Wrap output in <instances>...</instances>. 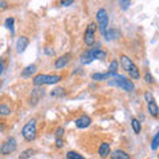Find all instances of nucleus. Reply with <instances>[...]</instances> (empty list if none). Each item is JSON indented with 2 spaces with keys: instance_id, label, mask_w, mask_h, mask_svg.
<instances>
[{
  "instance_id": "obj_1",
  "label": "nucleus",
  "mask_w": 159,
  "mask_h": 159,
  "mask_svg": "<svg viewBox=\"0 0 159 159\" xmlns=\"http://www.w3.org/2000/svg\"><path fill=\"white\" fill-rule=\"evenodd\" d=\"M110 86H117V88H121L123 89L125 92H133L134 90V84L131 80H129L127 77L125 76H121V74H117V76H114L113 80L107 82Z\"/></svg>"
},
{
  "instance_id": "obj_2",
  "label": "nucleus",
  "mask_w": 159,
  "mask_h": 159,
  "mask_svg": "<svg viewBox=\"0 0 159 159\" xmlns=\"http://www.w3.org/2000/svg\"><path fill=\"white\" fill-rule=\"evenodd\" d=\"M119 60H121L122 68L129 73L130 78H133V80H139V70H138V68L135 66V64L131 61V58L127 57L126 54H122V56L119 57Z\"/></svg>"
},
{
  "instance_id": "obj_3",
  "label": "nucleus",
  "mask_w": 159,
  "mask_h": 159,
  "mask_svg": "<svg viewBox=\"0 0 159 159\" xmlns=\"http://www.w3.org/2000/svg\"><path fill=\"white\" fill-rule=\"evenodd\" d=\"M61 76H57V74H37V76L33 77V84L36 86L40 85H53V84H57Z\"/></svg>"
},
{
  "instance_id": "obj_4",
  "label": "nucleus",
  "mask_w": 159,
  "mask_h": 159,
  "mask_svg": "<svg viewBox=\"0 0 159 159\" xmlns=\"http://www.w3.org/2000/svg\"><path fill=\"white\" fill-rule=\"evenodd\" d=\"M23 137L27 139L28 142H32L37 137V127H36V119H29V121L24 125L21 130Z\"/></svg>"
},
{
  "instance_id": "obj_5",
  "label": "nucleus",
  "mask_w": 159,
  "mask_h": 159,
  "mask_svg": "<svg viewBox=\"0 0 159 159\" xmlns=\"http://www.w3.org/2000/svg\"><path fill=\"white\" fill-rule=\"evenodd\" d=\"M96 16H97V21H98V27H99V31H101V34L105 36V33L107 31V24H109V15L106 12V9L99 8Z\"/></svg>"
},
{
  "instance_id": "obj_6",
  "label": "nucleus",
  "mask_w": 159,
  "mask_h": 159,
  "mask_svg": "<svg viewBox=\"0 0 159 159\" xmlns=\"http://www.w3.org/2000/svg\"><path fill=\"white\" fill-rule=\"evenodd\" d=\"M96 29H97L96 23H90L86 28L85 34H84V43H85L88 47H92L94 41H96Z\"/></svg>"
},
{
  "instance_id": "obj_7",
  "label": "nucleus",
  "mask_w": 159,
  "mask_h": 159,
  "mask_svg": "<svg viewBox=\"0 0 159 159\" xmlns=\"http://www.w3.org/2000/svg\"><path fill=\"white\" fill-rule=\"evenodd\" d=\"M16 147H17L16 139L11 137V138H8L2 146H0V152H2L3 155H9L11 152H13L15 150H16Z\"/></svg>"
},
{
  "instance_id": "obj_8",
  "label": "nucleus",
  "mask_w": 159,
  "mask_h": 159,
  "mask_svg": "<svg viewBox=\"0 0 159 159\" xmlns=\"http://www.w3.org/2000/svg\"><path fill=\"white\" fill-rule=\"evenodd\" d=\"M86 53L92 61L93 60H105L107 57V53L105 51H102V49H90Z\"/></svg>"
},
{
  "instance_id": "obj_9",
  "label": "nucleus",
  "mask_w": 159,
  "mask_h": 159,
  "mask_svg": "<svg viewBox=\"0 0 159 159\" xmlns=\"http://www.w3.org/2000/svg\"><path fill=\"white\" fill-rule=\"evenodd\" d=\"M90 123H92V118L89 116H85V114L76 119V126L78 129H86L90 126Z\"/></svg>"
},
{
  "instance_id": "obj_10",
  "label": "nucleus",
  "mask_w": 159,
  "mask_h": 159,
  "mask_svg": "<svg viewBox=\"0 0 159 159\" xmlns=\"http://www.w3.org/2000/svg\"><path fill=\"white\" fill-rule=\"evenodd\" d=\"M110 145H109L107 142H102L101 143V146H99V148H98V155L101 157L102 159H105V158H107L109 155H110Z\"/></svg>"
},
{
  "instance_id": "obj_11",
  "label": "nucleus",
  "mask_w": 159,
  "mask_h": 159,
  "mask_svg": "<svg viewBox=\"0 0 159 159\" xmlns=\"http://www.w3.org/2000/svg\"><path fill=\"white\" fill-rule=\"evenodd\" d=\"M28 44H29V40H28L25 36H21V37H20V39L17 40V43H16V51H17V53H23V52L27 49Z\"/></svg>"
},
{
  "instance_id": "obj_12",
  "label": "nucleus",
  "mask_w": 159,
  "mask_h": 159,
  "mask_svg": "<svg viewBox=\"0 0 159 159\" xmlns=\"http://www.w3.org/2000/svg\"><path fill=\"white\" fill-rule=\"evenodd\" d=\"M69 60H70V54H64V56L58 57L56 60V62H54V68H56V69H62L64 66L68 65Z\"/></svg>"
},
{
  "instance_id": "obj_13",
  "label": "nucleus",
  "mask_w": 159,
  "mask_h": 159,
  "mask_svg": "<svg viewBox=\"0 0 159 159\" xmlns=\"http://www.w3.org/2000/svg\"><path fill=\"white\" fill-rule=\"evenodd\" d=\"M44 96V90H40V89H34L32 90V96H31V105H36V103L40 101V98Z\"/></svg>"
},
{
  "instance_id": "obj_14",
  "label": "nucleus",
  "mask_w": 159,
  "mask_h": 159,
  "mask_svg": "<svg viewBox=\"0 0 159 159\" xmlns=\"http://www.w3.org/2000/svg\"><path fill=\"white\" fill-rule=\"evenodd\" d=\"M110 158L111 159H130V155L123 150H114L113 152H110Z\"/></svg>"
},
{
  "instance_id": "obj_15",
  "label": "nucleus",
  "mask_w": 159,
  "mask_h": 159,
  "mask_svg": "<svg viewBox=\"0 0 159 159\" xmlns=\"http://www.w3.org/2000/svg\"><path fill=\"white\" fill-rule=\"evenodd\" d=\"M118 66H119V64L117 60H113V61L110 62V65H109V70H107V74L110 77H114V76H117V70H118Z\"/></svg>"
},
{
  "instance_id": "obj_16",
  "label": "nucleus",
  "mask_w": 159,
  "mask_h": 159,
  "mask_svg": "<svg viewBox=\"0 0 159 159\" xmlns=\"http://www.w3.org/2000/svg\"><path fill=\"white\" fill-rule=\"evenodd\" d=\"M147 107H148V113H150L154 118H157V117L159 116V109H158V105H157L155 101L148 102V103H147Z\"/></svg>"
},
{
  "instance_id": "obj_17",
  "label": "nucleus",
  "mask_w": 159,
  "mask_h": 159,
  "mask_svg": "<svg viewBox=\"0 0 159 159\" xmlns=\"http://www.w3.org/2000/svg\"><path fill=\"white\" fill-rule=\"evenodd\" d=\"M36 70H37L36 65H34V64H32V65L27 66V68L23 70V76H24V77H29V76H32V74L36 72Z\"/></svg>"
},
{
  "instance_id": "obj_18",
  "label": "nucleus",
  "mask_w": 159,
  "mask_h": 159,
  "mask_svg": "<svg viewBox=\"0 0 159 159\" xmlns=\"http://www.w3.org/2000/svg\"><path fill=\"white\" fill-rule=\"evenodd\" d=\"M11 114V107L6 103H0V117H6Z\"/></svg>"
},
{
  "instance_id": "obj_19",
  "label": "nucleus",
  "mask_w": 159,
  "mask_h": 159,
  "mask_svg": "<svg viewBox=\"0 0 159 159\" xmlns=\"http://www.w3.org/2000/svg\"><path fill=\"white\" fill-rule=\"evenodd\" d=\"M92 78L94 80V81H105V80L110 78V76H109L107 73H94Z\"/></svg>"
},
{
  "instance_id": "obj_20",
  "label": "nucleus",
  "mask_w": 159,
  "mask_h": 159,
  "mask_svg": "<svg viewBox=\"0 0 159 159\" xmlns=\"http://www.w3.org/2000/svg\"><path fill=\"white\" fill-rule=\"evenodd\" d=\"M117 36H118V32L116 31V29H107L106 33H105V36H103V37L110 41V40H114Z\"/></svg>"
},
{
  "instance_id": "obj_21",
  "label": "nucleus",
  "mask_w": 159,
  "mask_h": 159,
  "mask_svg": "<svg viewBox=\"0 0 159 159\" xmlns=\"http://www.w3.org/2000/svg\"><path fill=\"white\" fill-rule=\"evenodd\" d=\"M33 154H34L33 148H27V150H24V151L19 155V159H28V158H31Z\"/></svg>"
},
{
  "instance_id": "obj_22",
  "label": "nucleus",
  "mask_w": 159,
  "mask_h": 159,
  "mask_svg": "<svg viewBox=\"0 0 159 159\" xmlns=\"http://www.w3.org/2000/svg\"><path fill=\"white\" fill-rule=\"evenodd\" d=\"M131 126H133V130H134V133H135V134L141 133V122H139L137 118L131 119Z\"/></svg>"
},
{
  "instance_id": "obj_23",
  "label": "nucleus",
  "mask_w": 159,
  "mask_h": 159,
  "mask_svg": "<svg viewBox=\"0 0 159 159\" xmlns=\"http://www.w3.org/2000/svg\"><path fill=\"white\" fill-rule=\"evenodd\" d=\"M51 94L53 97H62V96H65V90L62 88H56L51 92Z\"/></svg>"
},
{
  "instance_id": "obj_24",
  "label": "nucleus",
  "mask_w": 159,
  "mask_h": 159,
  "mask_svg": "<svg viewBox=\"0 0 159 159\" xmlns=\"http://www.w3.org/2000/svg\"><path fill=\"white\" fill-rule=\"evenodd\" d=\"M66 158H68V159H85V158L81 155V154H78V152H76V151H68Z\"/></svg>"
},
{
  "instance_id": "obj_25",
  "label": "nucleus",
  "mask_w": 159,
  "mask_h": 159,
  "mask_svg": "<svg viewBox=\"0 0 159 159\" xmlns=\"http://www.w3.org/2000/svg\"><path fill=\"white\" fill-rule=\"evenodd\" d=\"M13 23H15V19H13V17H8V19L6 20V27H7L11 32H13Z\"/></svg>"
},
{
  "instance_id": "obj_26",
  "label": "nucleus",
  "mask_w": 159,
  "mask_h": 159,
  "mask_svg": "<svg viewBox=\"0 0 159 159\" xmlns=\"http://www.w3.org/2000/svg\"><path fill=\"white\" fill-rule=\"evenodd\" d=\"M158 142H159V133L155 134V137H154V139H152V143H151V148H152V150H157Z\"/></svg>"
},
{
  "instance_id": "obj_27",
  "label": "nucleus",
  "mask_w": 159,
  "mask_h": 159,
  "mask_svg": "<svg viewBox=\"0 0 159 159\" xmlns=\"http://www.w3.org/2000/svg\"><path fill=\"white\" fill-rule=\"evenodd\" d=\"M145 99H146V102H147V103H148V102L155 101V99H154V96H152L150 92H146V93H145Z\"/></svg>"
},
{
  "instance_id": "obj_28",
  "label": "nucleus",
  "mask_w": 159,
  "mask_h": 159,
  "mask_svg": "<svg viewBox=\"0 0 159 159\" xmlns=\"http://www.w3.org/2000/svg\"><path fill=\"white\" fill-rule=\"evenodd\" d=\"M145 81L147 84H154V78H152V76H151L150 73H146L145 74Z\"/></svg>"
},
{
  "instance_id": "obj_29",
  "label": "nucleus",
  "mask_w": 159,
  "mask_h": 159,
  "mask_svg": "<svg viewBox=\"0 0 159 159\" xmlns=\"http://www.w3.org/2000/svg\"><path fill=\"white\" fill-rule=\"evenodd\" d=\"M64 135V127H58L56 130V138H61Z\"/></svg>"
},
{
  "instance_id": "obj_30",
  "label": "nucleus",
  "mask_w": 159,
  "mask_h": 159,
  "mask_svg": "<svg viewBox=\"0 0 159 159\" xmlns=\"http://www.w3.org/2000/svg\"><path fill=\"white\" fill-rule=\"evenodd\" d=\"M118 4H121V7L123 9H126L129 6H130V2H118Z\"/></svg>"
},
{
  "instance_id": "obj_31",
  "label": "nucleus",
  "mask_w": 159,
  "mask_h": 159,
  "mask_svg": "<svg viewBox=\"0 0 159 159\" xmlns=\"http://www.w3.org/2000/svg\"><path fill=\"white\" fill-rule=\"evenodd\" d=\"M62 145H64V143H62V139H61V138H56V146L60 148V147H62Z\"/></svg>"
},
{
  "instance_id": "obj_32",
  "label": "nucleus",
  "mask_w": 159,
  "mask_h": 159,
  "mask_svg": "<svg viewBox=\"0 0 159 159\" xmlns=\"http://www.w3.org/2000/svg\"><path fill=\"white\" fill-rule=\"evenodd\" d=\"M72 4H73V2H72V0H69V2H61V6H64V7L72 6Z\"/></svg>"
},
{
  "instance_id": "obj_33",
  "label": "nucleus",
  "mask_w": 159,
  "mask_h": 159,
  "mask_svg": "<svg viewBox=\"0 0 159 159\" xmlns=\"http://www.w3.org/2000/svg\"><path fill=\"white\" fill-rule=\"evenodd\" d=\"M45 53L49 54V56H54V51H52V49H49V48H45Z\"/></svg>"
},
{
  "instance_id": "obj_34",
  "label": "nucleus",
  "mask_w": 159,
  "mask_h": 159,
  "mask_svg": "<svg viewBox=\"0 0 159 159\" xmlns=\"http://www.w3.org/2000/svg\"><path fill=\"white\" fill-rule=\"evenodd\" d=\"M7 6H8V4H7V2H0V8H2V9L7 8Z\"/></svg>"
},
{
  "instance_id": "obj_35",
  "label": "nucleus",
  "mask_w": 159,
  "mask_h": 159,
  "mask_svg": "<svg viewBox=\"0 0 159 159\" xmlns=\"http://www.w3.org/2000/svg\"><path fill=\"white\" fill-rule=\"evenodd\" d=\"M3 70H4V65H3V64H2V62H0V74H2V73H3Z\"/></svg>"
}]
</instances>
